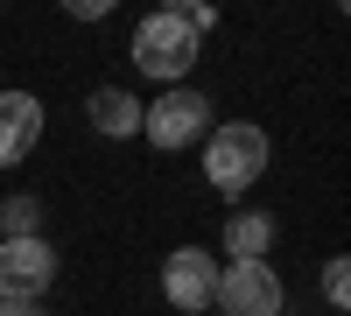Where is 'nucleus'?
Listing matches in <instances>:
<instances>
[{"label":"nucleus","mask_w":351,"mask_h":316,"mask_svg":"<svg viewBox=\"0 0 351 316\" xmlns=\"http://www.w3.org/2000/svg\"><path fill=\"white\" fill-rule=\"evenodd\" d=\"M260 169H267V134H260L253 120L211 127V141H204V176H211V190L239 197V190L260 183Z\"/></svg>","instance_id":"obj_1"},{"label":"nucleus","mask_w":351,"mask_h":316,"mask_svg":"<svg viewBox=\"0 0 351 316\" xmlns=\"http://www.w3.org/2000/svg\"><path fill=\"white\" fill-rule=\"evenodd\" d=\"M127 56H134V64L148 71V77H162V84H183V71L197 64V36H190V28L176 21L169 8H162V14H148V21L134 28Z\"/></svg>","instance_id":"obj_2"},{"label":"nucleus","mask_w":351,"mask_h":316,"mask_svg":"<svg viewBox=\"0 0 351 316\" xmlns=\"http://www.w3.org/2000/svg\"><path fill=\"white\" fill-rule=\"evenodd\" d=\"M204 127H211V99H204V92H190V84H169L155 106H141V134H148L162 155L190 148Z\"/></svg>","instance_id":"obj_3"},{"label":"nucleus","mask_w":351,"mask_h":316,"mask_svg":"<svg viewBox=\"0 0 351 316\" xmlns=\"http://www.w3.org/2000/svg\"><path fill=\"white\" fill-rule=\"evenodd\" d=\"M225 316H281V274L267 260H232L218 267V295H211Z\"/></svg>","instance_id":"obj_4"},{"label":"nucleus","mask_w":351,"mask_h":316,"mask_svg":"<svg viewBox=\"0 0 351 316\" xmlns=\"http://www.w3.org/2000/svg\"><path fill=\"white\" fill-rule=\"evenodd\" d=\"M49 281H56V246H49L43 232H28V239H8V246H0V295L36 302Z\"/></svg>","instance_id":"obj_5"},{"label":"nucleus","mask_w":351,"mask_h":316,"mask_svg":"<svg viewBox=\"0 0 351 316\" xmlns=\"http://www.w3.org/2000/svg\"><path fill=\"white\" fill-rule=\"evenodd\" d=\"M162 295L183 309V316L211 309V295H218V260H211L204 246H176L169 260H162Z\"/></svg>","instance_id":"obj_6"},{"label":"nucleus","mask_w":351,"mask_h":316,"mask_svg":"<svg viewBox=\"0 0 351 316\" xmlns=\"http://www.w3.org/2000/svg\"><path fill=\"white\" fill-rule=\"evenodd\" d=\"M43 141V99L36 92H0V169L21 162Z\"/></svg>","instance_id":"obj_7"},{"label":"nucleus","mask_w":351,"mask_h":316,"mask_svg":"<svg viewBox=\"0 0 351 316\" xmlns=\"http://www.w3.org/2000/svg\"><path fill=\"white\" fill-rule=\"evenodd\" d=\"M84 120H92L106 141H127V134H141V99L120 92V84H99V92L84 99Z\"/></svg>","instance_id":"obj_8"},{"label":"nucleus","mask_w":351,"mask_h":316,"mask_svg":"<svg viewBox=\"0 0 351 316\" xmlns=\"http://www.w3.org/2000/svg\"><path fill=\"white\" fill-rule=\"evenodd\" d=\"M267 239H274V218H267V211H239V218H225V246H232V260H267Z\"/></svg>","instance_id":"obj_9"},{"label":"nucleus","mask_w":351,"mask_h":316,"mask_svg":"<svg viewBox=\"0 0 351 316\" xmlns=\"http://www.w3.org/2000/svg\"><path fill=\"white\" fill-rule=\"evenodd\" d=\"M36 218H43L36 197H8V204H0V225H8V239H28V232H36Z\"/></svg>","instance_id":"obj_10"},{"label":"nucleus","mask_w":351,"mask_h":316,"mask_svg":"<svg viewBox=\"0 0 351 316\" xmlns=\"http://www.w3.org/2000/svg\"><path fill=\"white\" fill-rule=\"evenodd\" d=\"M169 14H176V21H183V28H190V36H197V42H204V36H211V21H218L211 8H197V0H183V8H169Z\"/></svg>","instance_id":"obj_11"},{"label":"nucleus","mask_w":351,"mask_h":316,"mask_svg":"<svg viewBox=\"0 0 351 316\" xmlns=\"http://www.w3.org/2000/svg\"><path fill=\"white\" fill-rule=\"evenodd\" d=\"M324 295H330L337 309L351 302V267H344V260H330V267H324Z\"/></svg>","instance_id":"obj_12"},{"label":"nucleus","mask_w":351,"mask_h":316,"mask_svg":"<svg viewBox=\"0 0 351 316\" xmlns=\"http://www.w3.org/2000/svg\"><path fill=\"white\" fill-rule=\"evenodd\" d=\"M0 316H43V302H21V295H0Z\"/></svg>","instance_id":"obj_13"}]
</instances>
